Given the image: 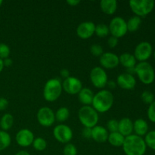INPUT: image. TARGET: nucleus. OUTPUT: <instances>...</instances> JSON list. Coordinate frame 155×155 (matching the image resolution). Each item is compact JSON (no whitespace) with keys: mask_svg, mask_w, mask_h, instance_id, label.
I'll return each instance as SVG.
<instances>
[{"mask_svg":"<svg viewBox=\"0 0 155 155\" xmlns=\"http://www.w3.org/2000/svg\"><path fill=\"white\" fill-rule=\"evenodd\" d=\"M122 147L126 155H144L147 149L143 138L135 134L126 137Z\"/></svg>","mask_w":155,"mask_h":155,"instance_id":"1","label":"nucleus"},{"mask_svg":"<svg viewBox=\"0 0 155 155\" xmlns=\"http://www.w3.org/2000/svg\"><path fill=\"white\" fill-rule=\"evenodd\" d=\"M114 97L110 91L102 89L94 95L92 107L99 113H105L112 107Z\"/></svg>","mask_w":155,"mask_h":155,"instance_id":"2","label":"nucleus"},{"mask_svg":"<svg viewBox=\"0 0 155 155\" xmlns=\"http://www.w3.org/2000/svg\"><path fill=\"white\" fill-rule=\"evenodd\" d=\"M78 118L84 127L93 128L98 122V112L91 105L83 106L78 110Z\"/></svg>","mask_w":155,"mask_h":155,"instance_id":"3","label":"nucleus"},{"mask_svg":"<svg viewBox=\"0 0 155 155\" xmlns=\"http://www.w3.org/2000/svg\"><path fill=\"white\" fill-rule=\"evenodd\" d=\"M135 74L138 76L139 80L145 85L151 84L154 81V70L151 64L147 61L136 64L135 67Z\"/></svg>","mask_w":155,"mask_h":155,"instance_id":"4","label":"nucleus"},{"mask_svg":"<svg viewBox=\"0 0 155 155\" xmlns=\"http://www.w3.org/2000/svg\"><path fill=\"white\" fill-rule=\"evenodd\" d=\"M62 90V83L58 79H50L45 83L43 89V97L47 101H54L60 97Z\"/></svg>","mask_w":155,"mask_h":155,"instance_id":"5","label":"nucleus"},{"mask_svg":"<svg viewBox=\"0 0 155 155\" xmlns=\"http://www.w3.org/2000/svg\"><path fill=\"white\" fill-rule=\"evenodd\" d=\"M129 5L135 15L141 18L149 15L152 12L155 2L153 0H130Z\"/></svg>","mask_w":155,"mask_h":155,"instance_id":"6","label":"nucleus"},{"mask_svg":"<svg viewBox=\"0 0 155 155\" xmlns=\"http://www.w3.org/2000/svg\"><path fill=\"white\" fill-rule=\"evenodd\" d=\"M109 31L112 36L121 38L125 36L128 32L127 21L121 17H115L110 21L108 25Z\"/></svg>","mask_w":155,"mask_h":155,"instance_id":"7","label":"nucleus"},{"mask_svg":"<svg viewBox=\"0 0 155 155\" xmlns=\"http://www.w3.org/2000/svg\"><path fill=\"white\" fill-rule=\"evenodd\" d=\"M89 77L93 86L98 89L104 88L108 82L107 73L101 67H95L92 68Z\"/></svg>","mask_w":155,"mask_h":155,"instance_id":"8","label":"nucleus"},{"mask_svg":"<svg viewBox=\"0 0 155 155\" xmlns=\"http://www.w3.org/2000/svg\"><path fill=\"white\" fill-rule=\"evenodd\" d=\"M153 48L151 44L146 41H143L139 42L136 45L133 55L136 58V61H139V62H144L147 61V60L151 58Z\"/></svg>","mask_w":155,"mask_h":155,"instance_id":"9","label":"nucleus"},{"mask_svg":"<svg viewBox=\"0 0 155 155\" xmlns=\"http://www.w3.org/2000/svg\"><path fill=\"white\" fill-rule=\"evenodd\" d=\"M36 117L39 124L45 127H51L55 121V114L52 109L48 107H42L39 108Z\"/></svg>","mask_w":155,"mask_h":155,"instance_id":"10","label":"nucleus"},{"mask_svg":"<svg viewBox=\"0 0 155 155\" xmlns=\"http://www.w3.org/2000/svg\"><path fill=\"white\" fill-rule=\"evenodd\" d=\"M53 135L58 142L68 144L73 138V131L70 127L61 124L56 126L53 130Z\"/></svg>","mask_w":155,"mask_h":155,"instance_id":"11","label":"nucleus"},{"mask_svg":"<svg viewBox=\"0 0 155 155\" xmlns=\"http://www.w3.org/2000/svg\"><path fill=\"white\" fill-rule=\"evenodd\" d=\"M62 89L70 95H77L83 89V84L80 79L70 76L62 83Z\"/></svg>","mask_w":155,"mask_h":155,"instance_id":"12","label":"nucleus"},{"mask_svg":"<svg viewBox=\"0 0 155 155\" xmlns=\"http://www.w3.org/2000/svg\"><path fill=\"white\" fill-rule=\"evenodd\" d=\"M100 64L106 69H114L117 68L120 64L119 56L117 55L115 53L110 52H104L99 59Z\"/></svg>","mask_w":155,"mask_h":155,"instance_id":"13","label":"nucleus"},{"mask_svg":"<svg viewBox=\"0 0 155 155\" xmlns=\"http://www.w3.org/2000/svg\"><path fill=\"white\" fill-rule=\"evenodd\" d=\"M95 24L92 21H84L79 24L77 28V34L83 39L92 37L95 33Z\"/></svg>","mask_w":155,"mask_h":155,"instance_id":"14","label":"nucleus"},{"mask_svg":"<svg viewBox=\"0 0 155 155\" xmlns=\"http://www.w3.org/2000/svg\"><path fill=\"white\" fill-rule=\"evenodd\" d=\"M34 139L33 132L28 129H22L19 130L15 137L17 143L21 147H28L31 145Z\"/></svg>","mask_w":155,"mask_h":155,"instance_id":"15","label":"nucleus"},{"mask_svg":"<svg viewBox=\"0 0 155 155\" xmlns=\"http://www.w3.org/2000/svg\"><path fill=\"white\" fill-rule=\"evenodd\" d=\"M117 85L124 89H134L136 85V80L134 76L128 73H123L117 76Z\"/></svg>","mask_w":155,"mask_h":155,"instance_id":"16","label":"nucleus"},{"mask_svg":"<svg viewBox=\"0 0 155 155\" xmlns=\"http://www.w3.org/2000/svg\"><path fill=\"white\" fill-rule=\"evenodd\" d=\"M109 133L105 127L96 125L92 128V139L99 143H103L107 141Z\"/></svg>","mask_w":155,"mask_h":155,"instance_id":"17","label":"nucleus"},{"mask_svg":"<svg viewBox=\"0 0 155 155\" xmlns=\"http://www.w3.org/2000/svg\"><path fill=\"white\" fill-rule=\"evenodd\" d=\"M118 132L122 134L124 137L130 136L133 133V122L128 117L122 118L119 121Z\"/></svg>","mask_w":155,"mask_h":155,"instance_id":"18","label":"nucleus"},{"mask_svg":"<svg viewBox=\"0 0 155 155\" xmlns=\"http://www.w3.org/2000/svg\"><path fill=\"white\" fill-rule=\"evenodd\" d=\"M133 132L135 135L140 137L145 136L148 133V124L146 120L139 118L133 122Z\"/></svg>","mask_w":155,"mask_h":155,"instance_id":"19","label":"nucleus"},{"mask_svg":"<svg viewBox=\"0 0 155 155\" xmlns=\"http://www.w3.org/2000/svg\"><path fill=\"white\" fill-rule=\"evenodd\" d=\"M94 93L89 88H83L78 93L79 101L83 106L91 105L93 101Z\"/></svg>","mask_w":155,"mask_h":155,"instance_id":"20","label":"nucleus"},{"mask_svg":"<svg viewBox=\"0 0 155 155\" xmlns=\"http://www.w3.org/2000/svg\"><path fill=\"white\" fill-rule=\"evenodd\" d=\"M100 8L106 15H114L117 8V2L116 0H101Z\"/></svg>","mask_w":155,"mask_h":155,"instance_id":"21","label":"nucleus"},{"mask_svg":"<svg viewBox=\"0 0 155 155\" xmlns=\"http://www.w3.org/2000/svg\"><path fill=\"white\" fill-rule=\"evenodd\" d=\"M120 63L127 69L133 68L136 65V59L133 54L129 52H124L119 57Z\"/></svg>","mask_w":155,"mask_h":155,"instance_id":"22","label":"nucleus"},{"mask_svg":"<svg viewBox=\"0 0 155 155\" xmlns=\"http://www.w3.org/2000/svg\"><path fill=\"white\" fill-rule=\"evenodd\" d=\"M125 138L119 132L110 133L107 138V141L109 143L114 147H122L124 145Z\"/></svg>","mask_w":155,"mask_h":155,"instance_id":"23","label":"nucleus"},{"mask_svg":"<svg viewBox=\"0 0 155 155\" xmlns=\"http://www.w3.org/2000/svg\"><path fill=\"white\" fill-rule=\"evenodd\" d=\"M141 24H142V18L140 17L134 15V16L131 17L128 20V21H127V30L131 33L137 31L140 27Z\"/></svg>","mask_w":155,"mask_h":155,"instance_id":"24","label":"nucleus"},{"mask_svg":"<svg viewBox=\"0 0 155 155\" xmlns=\"http://www.w3.org/2000/svg\"><path fill=\"white\" fill-rule=\"evenodd\" d=\"M14 124V117L11 114H5L0 120V127L3 131L10 130Z\"/></svg>","mask_w":155,"mask_h":155,"instance_id":"25","label":"nucleus"},{"mask_svg":"<svg viewBox=\"0 0 155 155\" xmlns=\"http://www.w3.org/2000/svg\"><path fill=\"white\" fill-rule=\"evenodd\" d=\"M12 142V139L6 131L0 130V151L6 149Z\"/></svg>","mask_w":155,"mask_h":155,"instance_id":"26","label":"nucleus"},{"mask_svg":"<svg viewBox=\"0 0 155 155\" xmlns=\"http://www.w3.org/2000/svg\"><path fill=\"white\" fill-rule=\"evenodd\" d=\"M54 114H55V120L60 123H63L69 118L70 110L68 107H61L58 109Z\"/></svg>","mask_w":155,"mask_h":155,"instance_id":"27","label":"nucleus"},{"mask_svg":"<svg viewBox=\"0 0 155 155\" xmlns=\"http://www.w3.org/2000/svg\"><path fill=\"white\" fill-rule=\"evenodd\" d=\"M95 33L100 38H104L110 33L108 26L105 24H98L95 26Z\"/></svg>","mask_w":155,"mask_h":155,"instance_id":"28","label":"nucleus"},{"mask_svg":"<svg viewBox=\"0 0 155 155\" xmlns=\"http://www.w3.org/2000/svg\"><path fill=\"white\" fill-rule=\"evenodd\" d=\"M144 140L147 147L152 150H155V130L148 132L145 136Z\"/></svg>","mask_w":155,"mask_h":155,"instance_id":"29","label":"nucleus"},{"mask_svg":"<svg viewBox=\"0 0 155 155\" xmlns=\"http://www.w3.org/2000/svg\"><path fill=\"white\" fill-rule=\"evenodd\" d=\"M32 145H33V148L36 150V151H42L45 150V148H47V142L43 138L37 137L34 139Z\"/></svg>","mask_w":155,"mask_h":155,"instance_id":"30","label":"nucleus"},{"mask_svg":"<svg viewBox=\"0 0 155 155\" xmlns=\"http://www.w3.org/2000/svg\"><path fill=\"white\" fill-rule=\"evenodd\" d=\"M141 98L145 104H151L154 101V95L150 91H144L141 95Z\"/></svg>","mask_w":155,"mask_h":155,"instance_id":"31","label":"nucleus"},{"mask_svg":"<svg viewBox=\"0 0 155 155\" xmlns=\"http://www.w3.org/2000/svg\"><path fill=\"white\" fill-rule=\"evenodd\" d=\"M64 155H77V148L74 144L68 143L63 150Z\"/></svg>","mask_w":155,"mask_h":155,"instance_id":"32","label":"nucleus"},{"mask_svg":"<svg viewBox=\"0 0 155 155\" xmlns=\"http://www.w3.org/2000/svg\"><path fill=\"white\" fill-rule=\"evenodd\" d=\"M11 53L10 48L5 43H0V58L2 60L8 58Z\"/></svg>","mask_w":155,"mask_h":155,"instance_id":"33","label":"nucleus"},{"mask_svg":"<svg viewBox=\"0 0 155 155\" xmlns=\"http://www.w3.org/2000/svg\"><path fill=\"white\" fill-rule=\"evenodd\" d=\"M118 126H119V121L116 119H111L107 121L106 129L110 133H114V132H118Z\"/></svg>","mask_w":155,"mask_h":155,"instance_id":"34","label":"nucleus"},{"mask_svg":"<svg viewBox=\"0 0 155 155\" xmlns=\"http://www.w3.org/2000/svg\"><path fill=\"white\" fill-rule=\"evenodd\" d=\"M90 52L95 57H100L103 54V48L99 44H93L90 46Z\"/></svg>","mask_w":155,"mask_h":155,"instance_id":"35","label":"nucleus"},{"mask_svg":"<svg viewBox=\"0 0 155 155\" xmlns=\"http://www.w3.org/2000/svg\"><path fill=\"white\" fill-rule=\"evenodd\" d=\"M147 115H148L149 120L155 124V101L151 104H149L148 111H147Z\"/></svg>","mask_w":155,"mask_h":155,"instance_id":"36","label":"nucleus"},{"mask_svg":"<svg viewBox=\"0 0 155 155\" xmlns=\"http://www.w3.org/2000/svg\"><path fill=\"white\" fill-rule=\"evenodd\" d=\"M82 136L86 139H89L92 138V128L89 127H84L82 130Z\"/></svg>","mask_w":155,"mask_h":155,"instance_id":"37","label":"nucleus"},{"mask_svg":"<svg viewBox=\"0 0 155 155\" xmlns=\"http://www.w3.org/2000/svg\"><path fill=\"white\" fill-rule=\"evenodd\" d=\"M107 44L110 48H115L118 44V38L114 36H110L107 39Z\"/></svg>","mask_w":155,"mask_h":155,"instance_id":"38","label":"nucleus"},{"mask_svg":"<svg viewBox=\"0 0 155 155\" xmlns=\"http://www.w3.org/2000/svg\"><path fill=\"white\" fill-rule=\"evenodd\" d=\"M8 105V101L6 98L1 97L0 98V110H5Z\"/></svg>","mask_w":155,"mask_h":155,"instance_id":"39","label":"nucleus"},{"mask_svg":"<svg viewBox=\"0 0 155 155\" xmlns=\"http://www.w3.org/2000/svg\"><path fill=\"white\" fill-rule=\"evenodd\" d=\"M60 74L61 76L64 79H67L68 77H70L69 71H68V69H65V68H64V69H62L61 71Z\"/></svg>","mask_w":155,"mask_h":155,"instance_id":"40","label":"nucleus"},{"mask_svg":"<svg viewBox=\"0 0 155 155\" xmlns=\"http://www.w3.org/2000/svg\"><path fill=\"white\" fill-rule=\"evenodd\" d=\"M13 61L11 58H5L3 60V64H4V67H10L11 65L12 64Z\"/></svg>","mask_w":155,"mask_h":155,"instance_id":"41","label":"nucleus"},{"mask_svg":"<svg viewBox=\"0 0 155 155\" xmlns=\"http://www.w3.org/2000/svg\"><path fill=\"white\" fill-rule=\"evenodd\" d=\"M80 0H68L67 3L71 6H76L78 4H80Z\"/></svg>","mask_w":155,"mask_h":155,"instance_id":"42","label":"nucleus"},{"mask_svg":"<svg viewBox=\"0 0 155 155\" xmlns=\"http://www.w3.org/2000/svg\"><path fill=\"white\" fill-rule=\"evenodd\" d=\"M107 86L110 88V89H114L117 86V84L114 81H108L107 82Z\"/></svg>","mask_w":155,"mask_h":155,"instance_id":"43","label":"nucleus"},{"mask_svg":"<svg viewBox=\"0 0 155 155\" xmlns=\"http://www.w3.org/2000/svg\"><path fill=\"white\" fill-rule=\"evenodd\" d=\"M15 155H30L27 151H20Z\"/></svg>","mask_w":155,"mask_h":155,"instance_id":"44","label":"nucleus"},{"mask_svg":"<svg viewBox=\"0 0 155 155\" xmlns=\"http://www.w3.org/2000/svg\"><path fill=\"white\" fill-rule=\"evenodd\" d=\"M3 68H4V64H3V60H2V59L0 58V73L2 71Z\"/></svg>","mask_w":155,"mask_h":155,"instance_id":"45","label":"nucleus"},{"mask_svg":"<svg viewBox=\"0 0 155 155\" xmlns=\"http://www.w3.org/2000/svg\"><path fill=\"white\" fill-rule=\"evenodd\" d=\"M2 3H3V1H2V0H0V6L2 5Z\"/></svg>","mask_w":155,"mask_h":155,"instance_id":"46","label":"nucleus"},{"mask_svg":"<svg viewBox=\"0 0 155 155\" xmlns=\"http://www.w3.org/2000/svg\"><path fill=\"white\" fill-rule=\"evenodd\" d=\"M154 58H155V50H154Z\"/></svg>","mask_w":155,"mask_h":155,"instance_id":"47","label":"nucleus"}]
</instances>
